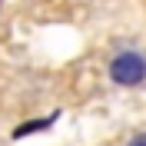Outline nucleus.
<instances>
[{
  "mask_svg": "<svg viewBox=\"0 0 146 146\" xmlns=\"http://www.w3.org/2000/svg\"><path fill=\"white\" fill-rule=\"evenodd\" d=\"M110 80L116 86H139L146 83V53L139 50H123L110 60Z\"/></svg>",
  "mask_w": 146,
  "mask_h": 146,
  "instance_id": "nucleus-1",
  "label": "nucleus"
},
{
  "mask_svg": "<svg viewBox=\"0 0 146 146\" xmlns=\"http://www.w3.org/2000/svg\"><path fill=\"white\" fill-rule=\"evenodd\" d=\"M56 119H60V113H50V116H40V119H27V123H20V126L10 133V139H27V136H33V133H46V129H53Z\"/></svg>",
  "mask_w": 146,
  "mask_h": 146,
  "instance_id": "nucleus-2",
  "label": "nucleus"
},
{
  "mask_svg": "<svg viewBox=\"0 0 146 146\" xmlns=\"http://www.w3.org/2000/svg\"><path fill=\"white\" fill-rule=\"evenodd\" d=\"M126 146H146V133H139V136H133Z\"/></svg>",
  "mask_w": 146,
  "mask_h": 146,
  "instance_id": "nucleus-3",
  "label": "nucleus"
},
{
  "mask_svg": "<svg viewBox=\"0 0 146 146\" xmlns=\"http://www.w3.org/2000/svg\"><path fill=\"white\" fill-rule=\"evenodd\" d=\"M0 7H3V0H0Z\"/></svg>",
  "mask_w": 146,
  "mask_h": 146,
  "instance_id": "nucleus-4",
  "label": "nucleus"
}]
</instances>
